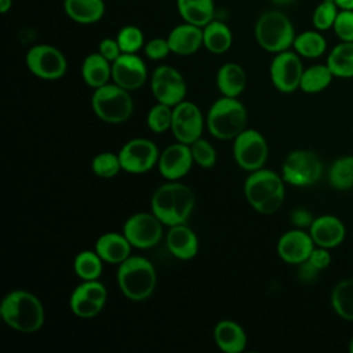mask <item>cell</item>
I'll use <instances>...</instances> for the list:
<instances>
[{
    "label": "cell",
    "mask_w": 353,
    "mask_h": 353,
    "mask_svg": "<svg viewBox=\"0 0 353 353\" xmlns=\"http://www.w3.org/2000/svg\"><path fill=\"white\" fill-rule=\"evenodd\" d=\"M196 197L193 190L178 181L160 185L152 194L150 211L165 226L186 223L193 212Z\"/></svg>",
    "instance_id": "1"
},
{
    "label": "cell",
    "mask_w": 353,
    "mask_h": 353,
    "mask_svg": "<svg viewBox=\"0 0 353 353\" xmlns=\"http://www.w3.org/2000/svg\"><path fill=\"white\" fill-rule=\"evenodd\" d=\"M0 317L12 330L22 334L37 332L44 324V306L25 290H12L0 302Z\"/></svg>",
    "instance_id": "2"
},
{
    "label": "cell",
    "mask_w": 353,
    "mask_h": 353,
    "mask_svg": "<svg viewBox=\"0 0 353 353\" xmlns=\"http://www.w3.org/2000/svg\"><path fill=\"white\" fill-rule=\"evenodd\" d=\"M284 179L268 168L251 171L244 181V194L250 205L259 214H274L285 197Z\"/></svg>",
    "instance_id": "3"
},
{
    "label": "cell",
    "mask_w": 353,
    "mask_h": 353,
    "mask_svg": "<svg viewBox=\"0 0 353 353\" xmlns=\"http://www.w3.org/2000/svg\"><path fill=\"white\" fill-rule=\"evenodd\" d=\"M117 285L132 302H142L154 292L157 276L153 263L145 256L131 255L119 265Z\"/></svg>",
    "instance_id": "4"
},
{
    "label": "cell",
    "mask_w": 353,
    "mask_h": 353,
    "mask_svg": "<svg viewBox=\"0 0 353 353\" xmlns=\"http://www.w3.org/2000/svg\"><path fill=\"white\" fill-rule=\"evenodd\" d=\"M205 124L216 139H234L247 128V110L237 98L222 95L210 106Z\"/></svg>",
    "instance_id": "5"
},
{
    "label": "cell",
    "mask_w": 353,
    "mask_h": 353,
    "mask_svg": "<svg viewBox=\"0 0 353 353\" xmlns=\"http://www.w3.org/2000/svg\"><path fill=\"white\" fill-rule=\"evenodd\" d=\"M254 36L262 50L277 54L290 50L296 34L291 19L284 12L268 10L258 17Z\"/></svg>",
    "instance_id": "6"
},
{
    "label": "cell",
    "mask_w": 353,
    "mask_h": 353,
    "mask_svg": "<svg viewBox=\"0 0 353 353\" xmlns=\"http://www.w3.org/2000/svg\"><path fill=\"white\" fill-rule=\"evenodd\" d=\"M91 108L95 116L108 124H121L134 112V102L130 91L114 83L95 88L91 97Z\"/></svg>",
    "instance_id": "7"
},
{
    "label": "cell",
    "mask_w": 353,
    "mask_h": 353,
    "mask_svg": "<svg viewBox=\"0 0 353 353\" xmlns=\"http://www.w3.org/2000/svg\"><path fill=\"white\" fill-rule=\"evenodd\" d=\"M323 174V164L319 156L306 149H296L287 154L281 165V176L285 183L305 188L314 185Z\"/></svg>",
    "instance_id": "8"
},
{
    "label": "cell",
    "mask_w": 353,
    "mask_h": 353,
    "mask_svg": "<svg viewBox=\"0 0 353 353\" xmlns=\"http://www.w3.org/2000/svg\"><path fill=\"white\" fill-rule=\"evenodd\" d=\"M29 72L41 80H58L68 70V61L57 47L51 44H36L30 47L25 57Z\"/></svg>",
    "instance_id": "9"
},
{
    "label": "cell",
    "mask_w": 353,
    "mask_h": 353,
    "mask_svg": "<svg viewBox=\"0 0 353 353\" xmlns=\"http://www.w3.org/2000/svg\"><path fill=\"white\" fill-rule=\"evenodd\" d=\"M268 142L256 130L245 128L233 139L234 161L248 172L262 168L268 160Z\"/></svg>",
    "instance_id": "10"
},
{
    "label": "cell",
    "mask_w": 353,
    "mask_h": 353,
    "mask_svg": "<svg viewBox=\"0 0 353 353\" xmlns=\"http://www.w3.org/2000/svg\"><path fill=\"white\" fill-rule=\"evenodd\" d=\"M163 226V222L153 212H137L124 222L123 234L132 248L149 250L160 243Z\"/></svg>",
    "instance_id": "11"
},
{
    "label": "cell",
    "mask_w": 353,
    "mask_h": 353,
    "mask_svg": "<svg viewBox=\"0 0 353 353\" xmlns=\"http://www.w3.org/2000/svg\"><path fill=\"white\" fill-rule=\"evenodd\" d=\"M150 90L157 102L175 106L186 98L188 85L178 69L170 65H160L150 76Z\"/></svg>",
    "instance_id": "12"
},
{
    "label": "cell",
    "mask_w": 353,
    "mask_h": 353,
    "mask_svg": "<svg viewBox=\"0 0 353 353\" xmlns=\"http://www.w3.org/2000/svg\"><path fill=\"white\" fill-rule=\"evenodd\" d=\"M303 70L301 57L295 51L285 50L274 54L270 62L269 74L272 84L277 91L290 94L299 88Z\"/></svg>",
    "instance_id": "13"
},
{
    "label": "cell",
    "mask_w": 353,
    "mask_h": 353,
    "mask_svg": "<svg viewBox=\"0 0 353 353\" xmlns=\"http://www.w3.org/2000/svg\"><path fill=\"white\" fill-rule=\"evenodd\" d=\"M160 152L153 141L148 138H134L127 141L120 152L121 170L130 174H145L157 165Z\"/></svg>",
    "instance_id": "14"
},
{
    "label": "cell",
    "mask_w": 353,
    "mask_h": 353,
    "mask_svg": "<svg viewBox=\"0 0 353 353\" xmlns=\"http://www.w3.org/2000/svg\"><path fill=\"white\" fill-rule=\"evenodd\" d=\"M204 123L203 113L196 103L183 99L172 106L171 131L178 142L190 145L201 138Z\"/></svg>",
    "instance_id": "15"
},
{
    "label": "cell",
    "mask_w": 353,
    "mask_h": 353,
    "mask_svg": "<svg viewBox=\"0 0 353 353\" xmlns=\"http://www.w3.org/2000/svg\"><path fill=\"white\" fill-rule=\"evenodd\" d=\"M146 79V65L137 54L123 52L114 62H112V81L130 92L139 90Z\"/></svg>",
    "instance_id": "16"
},
{
    "label": "cell",
    "mask_w": 353,
    "mask_h": 353,
    "mask_svg": "<svg viewBox=\"0 0 353 353\" xmlns=\"http://www.w3.org/2000/svg\"><path fill=\"white\" fill-rule=\"evenodd\" d=\"M193 163L190 145L176 141L160 153L157 167L163 178L167 181H178L190 171Z\"/></svg>",
    "instance_id": "17"
},
{
    "label": "cell",
    "mask_w": 353,
    "mask_h": 353,
    "mask_svg": "<svg viewBox=\"0 0 353 353\" xmlns=\"http://www.w3.org/2000/svg\"><path fill=\"white\" fill-rule=\"evenodd\" d=\"M314 247L316 244L309 232L295 228L280 236L277 254L285 263L299 265L309 258Z\"/></svg>",
    "instance_id": "18"
},
{
    "label": "cell",
    "mask_w": 353,
    "mask_h": 353,
    "mask_svg": "<svg viewBox=\"0 0 353 353\" xmlns=\"http://www.w3.org/2000/svg\"><path fill=\"white\" fill-rule=\"evenodd\" d=\"M345 233V225L334 215L316 216L309 228L314 244L328 250L338 247L343 241Z\"/></svg>",
    "instance_id": "19"
},
{
    "label": "cell",
    "mask_w": 353,
    "mask_h": 353,
    "mask_svg": "<svg viewBox=\"0 0 353 353\" xmlns=\"http://www.w3.org/2000/svg\"><path fill=\"white\" fill-rule=\"evenodd\" d=\"M167 41L172 54L181 57L192 55L203 47V28L182 22L170 30Z\"/></svg>",
    "instance_id": "20"
},
{
    "label": "cell",
    "mask_w": 353,
    "mask_h": 353,
    "mask_svg": "<svg viewBox=\"0 0 353 353\" xmlns=\"http://www.w3.org/2000/svg\"><path fill=\"white\" fill-rule=\"evenodd\" d=\"M165 244L172 256L181 261H189L199 252V239L186 223L170 226Z\"/></svg>",
    "instance_id": "21"
},
{
    "label": "cell",
    "mask_w": 353,
    "mask_h": 353,
    "mask_svg": "<svg viewBox=\"0 0 353 353\" xmlns=\"http://www.w3.org/2000/svg\"><path fill=\"white\" fill-rule=\"evenodd\" d=\"M132 245L123 233L108 232L101 234L95 241V251L103 262L120 265L131 256Z\"/></svg>",
    "instance_id": "22"
},
{
    "label": "cell",
    "mask_w": 353,
    "mask_h": 353,
    "mask_svg": "<svg viewBox=\"0 0 353 353\" xmlns=\"http://www.w3.org/2000/svg\"><path fill=\"white\" fill-rule=\"evenodd\" d=\"M214 341L225 353H240L247 346L244 328L233 320H221L214 327Z\"/></svg>",
    "instance_id": "23"
},
{
    "label": "cell",
    "mask_w": 353,
    "mask_h": 353,
    "mask_svg": "<svg viewBox=\"0 0 353 353\" xmlns=\"http://www.w3.org/2000/svg\"><path fill=\"white\" fill-rule=\"evenodd\" d=\"M215 83L223 97L237 98L245 90L247 76L243 66L236 62H226L218 69Z\"/></svg>",
    "instance_id": "24"
},
{
    "label": "cell",
    "mask_w": 353,
    "mask_h": 353,
    "mask_svg": "<svg viewBox=\"0 0 353 353\" xmlns=\"http://www.w3.org/2000/svg\"><path fill=\"white\" fill-rule=\"evenodd\" d=\"M65 14L76 23L91 25L103 18V0H63Z\"/></svg>",
    "instance_id": "25"
},
{
    "label": "cell",
    "mask_w": 353,
    "mask_h": 353,
    "mask_svg": "<svg viewBox=\"0 0 353 353\" xmlns=\"http://www.w3.org/2000/svg\"><path fill=\"white\" fill-rule=\"evenodd\" d=\"M81 77L91 88H99L112 79V63L98 51L88 54L81 63Z\"/></svg>",
    "instance_id": "26"
},
{
    "label": "cell",
    "mask_w": 353,
    "mask_h": 353,
    "mask_svg": "<svg viewBox=\"0 0 353 353\" xmlns=\"http://www.w3.org/2000/svg\"><path fill=\"white\" fill-rule=\"evenodd\" d=\"M176 10L183 22L204 28L214 19V0H176Z\"/></svg>",
    "instance_id": "27"
},
{
    "label": "cell",
    "mask_w": 353,
    "mask_h": 353,
    "mask_svg": "<svg viewBox=\"0 0 353 353\" xmlns=\"http://www.w3.org/2000/svg\"><path fill=\"white\" fill-rule=\"evenodd\" d=\"M232 43L233 34L225 22L212 19L203 28V47L211 54H225L232 47Z\"/></svg>",
    "instance_id": "28"
},
{
    "label": "cell",
    "mask_w": 353,
    "mask_h": 353,
    "mask_svg": "<svg viewBox=\"0 0 353 353\" xmlns=\"http://www.w3.org/2000/svg\"><path fill=\"white\" fill-rule=\"evenodd\" d=\"M327 66L335 77H353V41H341L327 57Z\"/></svg>",
    "instance_id": "29"
},
{
    "label": "cell",
    "mask_w": 353,
    "mask_h": 353,
    "mask_svg": "<svg viewBox=\"0 0 353 353\" xmlns=\"http://www.w3.org/2000/svg\"><path fill=\"white\" fill-rule=\"evenodd\" d=\"M294 51L303 58H319L321 57L327 50V40L320 33V30H305L295 36Z\"/></svg>",
    "instance_id": "30"
},
{
    "label": "cell",
    "mask_w": 353,
    "mask_h": 353,
    "mask_svg": "<svg viewBox=\"0 0 353 353\" xmlns=\"http://www.w3.org/2000/svg\"><path fill=\"white\" fill-rule=\"evenodd\" d=\"M334 77L327 63H316L303 70L299 88L306 94H317L324 91Z\"/></svg>",
    "instance_id": "31"
},
{
    "label": "cell",
    "mask_w": 353,
    "mask_h": 353,
    "mask_svg": "<svg viewBox=\"0 0 353 353\" xmlns=\"http://www.w3.org/2000/svg\"><path fill=\"white\" fill-rule=\"evenodd\" d=\"M331 305L339 317L353 321V277L335 284L331 292Z\"/></svg>",
    "instance_id": "32"
},
{
    "label": "cell",
    "mask_w": 353,
    "mask_h": 353,
    "mask_svg": "<svg viewBox=\"0 0 353 353\" xmlns=\"http://www.w3.org/2000/svg\"><path fill=\"white\" fill-rule=\"evenodd\" d=\"M73 269L81 280H98L102 274L103 261L95 250H84L74 256Z\"/></svg>",
    "instance_id": "33"
},
{
    "label": "cell",
    "mask_w": 353,
    "mask_h": 353,
    "mask_svg": "<svg viewBox=\"0 0 353 353\" xmlns=\"http://www.w3.org/2000/svg\"><path fill=\"white\" fill-rule=\"evenodd\" d=\"M328 182L336 190L353 189V156H342L331 164Z\"/></svg>",
    "instance_id": "34"
},
{
    "label": "cell",
    "mask_w": 353,
    "mask_h": 353,
    "mask_svg": "<svg viewBox=\"0 0 353 353\" xmlns=\"http://www.w3.org/2000/svg\"><path fill=\"white\" fill-rule=\"evenodd\" d=\"M92 172L103 179L116 176L121 170V163L119 153L113 152H101L91 161Z\"/></svg>",
    "instance_id": "35"
},
{
    "label": "cell",
    "mask_w": 353,
    "mask_h": 353,
    "mask_svg": "<svg viewBox=\"0 0 353 353\" xmlns=\"http://www.w3.org/2000/svg\"><path fill=\"white\" fill-rule=\"evenodd\" d=\"M172 123V106L157 102L153 105L146 116V124L150 131L156 134H163L167 130H171Z\"/></svg>",
    "instance_id": "36"
},
{
    "label": "cell",
    "mask_w": 353,
    "mask_h": 353,
    "mask_svg": "<svg viewBox=\"0 0 353 353\" xmlns=\"http://www.w3.org/2000/svg\"><path fill=\"white\" fill-rule=\"evenodd\" d=\"M116 40L121 48V52L137 54L145 46V34L135 25L123 26L116 36Z\"/></svg>",
    "instance_id": "37"
},
{
    "label": "cell",
    "mask_w": 353,
    "mask_h": 353,
    "mask_svg": "<svg viewBox=\"0 0 353 353\" xmlns=\"http://www.w3.org/2000/svg\"><path fill=\"white\" fill-rule=\"evenodd\" d=\"M338 12H339V8L334 0L320 1L312 15V23H313L314 29H317L320 32L332 29Z\"/></svg>",
    "instance_id": "38"
},
{
    "label": "cell",
    "mask_w": 353,
    "mask_h": 353,
    "mask_svg": "<svg viewBox=\"0 0 353 353\" xmlns=\"http://www.w3.org/2000/svg\"><path fill=\"white\" fill-rule=\"evenodd\" d=\"M69 306H70L72 313L80 319H92L97 314H99L101 310L103 309L102 305H99L74 291L72 292V295L69 298Z\"/></svg>",
    "instance_id": "39"
},
{
    "label": "cell",
    "mask_w": 353,
    "mask_h": 353,
    "mask_svg": "<svg viewBox=\"0 0 353 353\" xmlns=\"http://www.w3.org/2000/svg\"><path fill=\"white\" fill-rule=\"evenodd\" d=\"M190 150L194 163H197L201 168H212L215 165L216 152L207 139L199 138L197 141L190 143Z\"/></svg>",
    "instance_id": "40"
},
{
    "label": "cell",
    "mask_w": 353,
    "mask_h": 353,
    "mask_svg": "<svg viewBox=\"0 0 353 353\" xmlns=\"http://www.w3.org/2000/svg\"><path fill=\"white\" fill-rule=\"evenodd\" d=\"M73 291L102 306H105L106 303V298H108L106 288L98 280H83V283H80Z\"/></svg>",
    "instance_id": "41"
},
{
    "label": "cell",
    "mask_w": 353,
    "mask_h": 353,
    "mask_svg": "<svg viewBox=\"0 0 353 353\" xmlns=\"http://www.w3.org/2000/svg\"><path fill=\"white\" fill-rule=\"evenodd\" d=\"M332 29L341 41H353V11L339 10Z\"/></svg>",
    "instance_id": "42"
},
{
    "label": "cell",
    "mask_w": 353,
    "mask_h": 353,
    "mask_svg": "<svg viewBox=\"0 0 353 353\" xmlns=\"http://www.w3.org/2000/svg\"><path fill=\"white\" fill-rule=\"evenodd\" d=\"M143 52L152 61H161L165 57H168V54L171 52V48H170L167 39L154 37L145 43Z\"/></svg>",
    "instance_id": "43"
},
{
    "label": "cell",
    "mask_w": 353,
    "mask_h": 353,
    "mask_svg": "<svg viewBox=\"0 0 353 353\" xmlns=\"http://www.w3.org/2000/svg\"><path fill=\"white\" fill-rule=\"evenodd\" d=\"M98 52L103 58H106L110 63L114 62L123 54L121 48H120V46H119L117 40H116V37L114 39H110V37L102 39L99 41V44H98Z\"/></svg>",
    "instance_id": "44"
},
{
    "label": "cell",
    "mask_w": 353,
    "mask_h": 353,
    "mask_svg": "<svg viewBox=\"0 0 353 353\" xmlns=\"http://www.w3.org/2000/svg\"><path fill=\"white\" fill-rule=\"evenodd\" d=\"M313 219H314L313 215L303 207H298V208L292 210V212L290 214L291 223L298 229H305V228L309 229Z\"/></svg>",
    "instance_id": "45"
},
{
    "label": "cell",
    "mask_w": 353,
    "mask_h": 353,
    "mask_svg": "<svg viewBox=\"0 0 353 353\" xmlns=\"http://www.w3.org/2000/svg\"><path fill=\"white\" fill-rule=\"evenodd\" d=\"M307 259H309L319 270H324V269L328 268V265L331 263V254L328 252V248L316 245V247L313 248V251L310 252V255H309Z\"/></svg>",
    "instance_id": "46"
},
{
    "label": "cell",
    "mask_w": 353,
    "mask_h": 353,
    "mask_svg": "<svg viewBox=\"0 0 353 353\" xmlns=\"http://www.w3.org/2000/svg\"><path fill=\"white\" fill-rule=\"evenodd\" d=\"M296 266H298L296 276H298V279H299L301 281H303V283H312V281H314V280L317 279L319 273L321 272V270H319L309 259L303 261L302 263H299V265H296Z\"/></svg>",
    "instance_id": "47"
},
{
    "label": "cell",
    "mask_w": 353,
    "mask_h": 353,
    "mask_svg": "<svg viewBox=\"0 0 353 353\" xmlns=\"http://www.w3.org/2000/svg\"><path fill=\"white\" fill-rule=\"evenodd\" d=\"M339 10H352L353 11V0H334Z\"/></svg>",
    "instance_id": "48"
},
{
    "label": "cell",
    "mask_w": 353,
    "mask_h": 353,
    "mask_svg": "<svg viewBox=\"0 0 353 353\" xmlns=\"http://www.w3.org/2000/svg\"><path fill=\"white\" fill-rule=\"evenodd\" d=\"M12 8V0H0V12L7 14Z\"/></svg>",
    "instance_id": "49"
},
{
    "label": "cell",
    "mask_w": 353,
    "mask_h": 353,
    "mask_svg": "<svg viewBox=\"0 0 353 353\" xmlns=\"http://www.w3.org/2000/svg\"><path fill=\"white\" fill-rule=\"evenodd\" d=\"M270 1L277 6H290L291 3H294V0H270Z\"/></svg>",
    "instance_id": "50"
},
{
    "label": "cell",
    "mask_w": 353,
    "mask_h": 353,
    "mask_svg": "<svg viewBox=\"0 0 353 353\" xmlns=\"http://www.w3.org/2000/svg\"><path fill=\"white\" fill-rule=\"evenodd\" d=\"M349 352H350V353H353V338H352L350 345H349Z\"/></svg>",
    "instance_id": "51"
}]
</instances>
